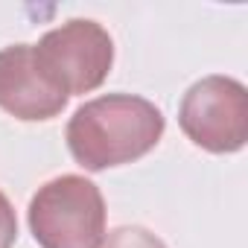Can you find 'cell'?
<instances>
[{
  "label": "cell",
  "mask_w": 248,
  "mask_h": 248,
  "mask_svg": "<svg viewBox=\"0 0 248 248\" xmlns=\"http://www.w3.org/2000/svg\"><path fill=\"white\" fill-rule=\"evenodd\" d=\"M167 129L161 108L143 96L105 93L76 108L67 123V149L91 172L123 167L152 152Z\"/></svg>",
  "instance_id": "1"
},
{
  "label": "cell",
  "mask_w": 248,
  "mask_h": 248,
  "mask_svg": "<svg viewBox=\"0 0 248 248\" xmlns=\"http://www.w3.org/2000/svg\"><path fill=\"white\" fill-rule=\"evenodd\" d=\"M30 231L41 248H96L105 233V202L93 181L59 175L30 202Z\"/></svg>",
  "instance_id": "2"
},
{
  "label": "cell",
  "mask_w": 248,
  "mask_h": 248,
  "mask_svg": "<svg viewBox=\"0 0 248 248\" xmlns=\"http://www.w3.org/2000/svg\"><path fill=\"white\" fill-rule=\"evenodd\" d=\"M181 132L213 155L239 152L248 140V91L231 76H204L181 99Z\"/></svg>",
  "instance_id": "3"
},
{
  "label": "cell",
  "mask_w": 248,
  "mask_h": 248,
  "mask_svg": "<svg viewBox=\"0 0 248 248\" xmlns=\"http://www.w3.org/2000/svg\"><path fill=\"white\" fill-rule=\"evenodd\" d=\"M35 59L44 73L67 93L96 91L114 64V41L96 21H67L50 30L35 47Z\"/></svg>",
  "instance_id": "4"
},
{
  "label": "cell",
  "mask_w": 248,
  "mask_h": 248,
  "mask_svg": "<svg viewBox=\"0 0 248 248\" xmlns=\"http://www.w3.org/2000/svg\"><path fill=\"white\" fill-rule=\"evenodd\" d=\"M67 93L44 73L32 44H12L0 50V108L6 114L35 123L53 120L64 111Z\"/></svg>",
  "instance_id": "5"
},
{
  "label": "cell",
  "mask_w": 248,
  "mask_h": 248,
  "mask_svg": "<svg viewBox=\"0 0 248 248\" xmlns=\"http://www.w3.org/2000/svg\"><path fill=\"white\" fill-rule=\"evenodd\" d=\"M96 248H167L164 239H158L155 233H149L146 228H138V225H123V228H114L108 231Z\"/></svg>",
  "instance_id": "6"
},
{
  "label": "cell",
  "mask_w": 248,
  "mask_h": 248,
  "mask_svg": "<svg viewBox=\"0 0 248 248\" xmlns=\"http://www.w3.org/2000/svg\"><path fill=\"white\" fill-rule=\"evenodd\" d=\"M18 239V219L9 199L0 193V248H12Z\"/></svg>",
  "instance_id": "7"
}]
</instances>
